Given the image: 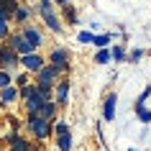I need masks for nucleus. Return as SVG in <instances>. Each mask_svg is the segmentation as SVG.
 Wrapping results in <instances>:
<instances>
[{
  "instance_id": "7ed1b4c3",
  "label": "nucleus",
  "mask_w": 151,
  "mask_h": 151,
  "mask_svg": "<svg viewBox=\"0 0 151 151\" xmlns=\"http://www.w3.org/2000/svg\"><path fill=\"white\" fill-rule=\"evenodd\" d=\"M62 77H64V74H62V69L46 62L39 72H36V74H33V85H46V87H54V85H56L59 80H62Z\"/></svg>"
},
{
  "instance_id": "a878e982",
  "label": "nucleus",
  "mask_w": 151,
  "mask_h": 151,
  "mask_svg": "<svg viewBox=\"0 0 151 151\" xmlns=\"http://www.w3.org/2000/svg\"><path fill=\"white\" fill-rule=\"evenodd\" d=\"M10 36V18H5L0 13V41H5Z\"/></svg>"
},
{
  "instance_id": "473e14b6",
  "label": "nucleus",
  "mask_w": 151,
  "mask_h": 151,
  "mask_svg": "<svg viewBox=\"0 0 151 151\" xmlns=\"http://www.w3.org/2000/svg\"><path fill=\"white\" fill-rule=\"evenodd\" d=\"M128 151H143V149H138V146H128Z\"/></svg>"
},
{
  "instance_id": "4be33fe9",
  "label": "nucleus",
  "mask_w": 151,
  "mask_h": 151,
  "mask_svg": "<svg viewBox=\"0 0 151 151\" xmlns=\"http://www.w3.org/2000/svg\"><path fill=\"white\" fill-rule=\"evenodd\" d=\"M92 62L100 64V67H105V64H110V49H97L95 56H92Z\"/></svg>"
},
{
  "instance_id": "9d476101",
  "label": "nucleus",
  "mask_w": 151,
  "mask_h": 151,
  "mask_svg": "<svg viewBox=\"0 0 151 151\" xmlns=\"http://www.w3.org/2000/svg\"><path fill=\"white\" fill-rule=\"evenodd\" d=\"M118 115V92H108L103 100V120L105 123H113Z\"/></svg>"
},
{
  "instance_id": "7c9ffc66",
  "label": "nucleus",
  "mask_w": 151,
  "mask_h": 151,
  "mask_svg": "<svg viewBox=\"0 0 151 151\" xmlns=\"http://www.w3.org/2000/svg\"><path fill=\"white\" fill-rule=\"evenodd\" d=\"M100 28H103V26L97 23V21H90V28H87V31H92V33H100Z\"/></svg>"
},
{
  "instance_id": "dca6fc26",
  "label": "nucleus",
  "mask_w": 151,
  "mask_h": 151,
  "mask_svg": "<svg viewBox=\"0 0 151 151\" xmlns=\"http://www.w3.org/2000/svg\"><path fill=\"white\" fill-rule=\"evenodd\" d=\"M39 115H41L44 120H51V123H54L56 115H59V105H56L54 100H46V103L39 108Z\"/></svg>"
},
{
  "instance_id": "39448f33",
  "label": "nucleus",
  "mask_w": 151,
  "mask_h": 151,
  "mask_svg": "<svg viewBox=\"0 0 151 151\" xmlns=\"http://www.w3.org/2000/svg\"><path fill=\"white\" fill-rule=\"evenodd\" d=\"M44 64H46V56L41 54V51H33V54H26V56L18 59V67H21L23 72H28L31 77L41 69V67H44Z\"/></svg>"
},
{
  "instance_id": "0eeeda50",
  "label": "nucleus",
  "mask_w": 151,
  "mask_h": 151,
  "mask_svg": "<svg viewBox=\"0 0 151 151\" xmlns=\"http://www.w3.org/2000/svg\"><path fill=\"white\" fill-rule=\"evenodd\" d=\"M69 97H72V82H69V77H62L54 85V103L59 105V110H64L69 105Z\"/></svg>"
},
{
  "instance_id": "f8f14e48",
  "label": "nucleus",
  "mask_w": 151,
  "mask_h": 151,
  "mask_svg": "<svg viewBox=\"0 0 151 151\" xmlns=\"http://www.w3.org/2000/svg\"><path fill=\"white\" fill-rule=\"evenodd\" d=\"M44 103H46V97L41 95L39 87H36V92H33L28 100H23V113H26V115H39V108H41Z\"/></svg>"
},
{
  "instance_id": "1a4fd4ad",
  "label": "nucleus",
  "mask_w": 151,
  "mask_h": 151,
  "mask_svg": "<svg viewBox=\"0 0 151 151\" xmlns=\"http://www.w3.org/2000/svg\"><path fill=\"white\" fill-rule=\"evenodd\" d=\"M5 44H8V46L13 49L18 56H26V54H33V51H36V49H33L31 44L21 36V31H10V36L5 39Z\"/></svg>"
},
{
  "instance_id": "f3484780",
  "label": "nucleus",
  "mask_w": 151,
  "mask_h": 151,
  "mask_svg": "<svg viewBox=\"0 0 151 151\" xmlns=\"http://www.w3.org/2000/svg\"><path fill=\"white\" fill-rule=\"evenodd\" d=\"M115 36H118V33L115 31H105V33H95V36H92V46L95 49H108L113 44V39H115Z\"/></svg>"
},
{
  "instance_id": "5701e85b",
  "label": "nucleus",
  "mask_w": 151,
  "mask_h": 151,
  "mask_svg": "<svg viewBox=\"0 0 151 151\" xmlns=\"http://www.w3.org/2000/svg\"><path fill=\"white\" fill-rule=\"evenodd\" d=\"M146 56V49H141V46H136V49H128V56H126V62H131V64H138Z\"/></svg>"
},
{
  "instance_id": "9b49d317",
  "label": "nucleus",
  "mask_w": 151,
  "mask_h": 151,
  "mask_svg": "<svg viewBox=\"0 0 151 151\" xmlns=\"http://www.w3.org/2000/svg\"><path fill=\"white\" fill-rule=\"evenodd\" d=\"M36 16V8H31V5H18L16 13H13V18H10V23H16V26H26V23H31V18Z\"/></svg>"
},
{
  "instance_id": "393cba45",
  "label": "nucleus",
  "mask_w": 151,
  "mask_h": 151,
  "mask_svg": "<svg viewBox=\"0 0 151 151\" xmlns=\"http://www.w3.org/2000/svg\"><path fill=\"white\" fill-rule=\"evenodd\" d=\"M64 133H72V126L67 120H54V136H64Z\"/></svg>"
},
{
  "instance_id": "f03ea898",
  "label": "nucleus",
  "mask_w": 151,
  "mask_h": 151,
  "mask_svg": "<svg viewBox=\"0 0 151 151\" xmlns=\"http://www.w3.org/2000/svg\"><path fill=\"white\" fill-rule=\"evenodd\" d=\"M26 131L31 133L33 141H49L54 136V123L44 120L41 115H26Z\"/></svg>"
},
{
  "instance_id": "412c9836",
  "label": "nucleus",
  "mask_w": 151,
  "mask_h": 151,
  "mask_svg": "<svg viewBox=\"0 0 151 151\" xmlns=\"http://www.w3.org/2000/svg\"><path fill=\"white\" fill-rule=\"evenodd\" d=\"M149 97H151V82L143 87V92L138 97H136V103H133V110H138V108H146V103H149Z\"/></svg>"
},
{
  "instance_id": "ddd939ff",
  "label": "nucleus",
  "mask_w": 151,
  "mask_h": 151,
  "mask_svg": "<svg viewBox=\"0 0 151 151\" xmlns=\"http://www.w3.org/2000/svg\"><path fill=\"white\" fill-rule=\"evenodd\" d=\"M59 18H62V23H67V26H77L80 23V10L69 3V5L59 8Z\"/></svg>"
},
{
  "instance_id": "6ab92c4d",
  "label": "nucleus",
  "mask_w": 151,
  "mask_h": 151,
  "mask_svg": "<svg viewBox=\"0 0 151 151\" xmlns=\"http://www.w3.org/2000/svg\"><path fill=\"white\" fill-rule=\"evenodd\" d=\"M56 138V151H72L74 149V136L64 133V136H54Z\"/></svg>"
},
{
  "instance_id": "a211bd4d",
  "label": "nucleus",
  "mask_w": 151,
  "mask_h": 151,
  "mask_svg": "<svg viewBox=\"0 0 151 151\" xmlns=\"http://www.w3.org/2000/svg\"><path fill=\"white\" fill-rule=\"evenodd\" d=\"M110 62L115 64H123L126 62V56H128V46H123V44H110Z\"/></svg>"
},
{
  "instance_id": "20e7f679",
  "label": "nucleus",
  "mask_w": 151,
  "mask_h": 151,
  "mask_svg": "<svg viewBox=\"0 0 151 151\" xmlns=\"http://www.w3.org/2000/svg\"><path fill=\"white\" fill-rule=\"evenodd\" d=\"M46 62L54 64V67H59L62 74H67V72L72 69V54H69V49H67V46H54L51 51H49Z\"/></svg>"
},
{
  "instance_id": "f257e3e1",
  "label": "nucleus",
  "mask_w": 151,
  "mask_h": 151,
  "mask_svg": "<svg viewBox=\"0 0 151 151\" xmlns=\"http://www.w3.org/2000/svg\"><path fill=\"white\" fill-rule=\"evenodd\" d=\"M36 16L44 21V26L54 36H62L64 33V23L59 18V8L54 5V0H36Z\"/></svg>"
},
{
  "instance_id": "cd10ccee",
  "label": "nucleus",
  "mask_w": 151,
  "mask_h": 151,
  "mask_svg": "<svg viewBox=\"0 0 151 151\" xmlns=\"http://www.w3.org/2000/svg\"><path fill=\"white\" fill-rule=\"evenodd\" d=\"M136 113V118L141 120L143 126H151V108H138V110H133Z\"/></svg>"
},
{
  "instance_id": "2eb2a0df",
  "label": "nucleus",
  "mask_w": 151,
  "mask_h": 151,
  "mask_svg": "<svg viewBox=\"0 0 151 151\" xmlns=\"http://www.w3.org/2000/svg\"><path fill=\"white\" fill-rule=\"evenodd\" d=\"M18 100V87L16 85H8V87L0 90V108H8V105H13Z\"/></svg>"
},
{
  "instance_id": "2f4dec72",
  "label": "nucleus",
  "mask_w": 151,
  "mask_h": 151,
  "mask_svg": "<svg viewBox=\"0 0 151 151\" xmlns=\"http://www.w3.org/2000/svg\"><path fill=\"white\" fill-rule=\"evenodd\" d=\"M69 3H72V0H54L56 8H64V5H69Z\"/></svg>"
},
{
  "instance_id": "6e6552de",
  "label": "nucleus",
  "mask_w": 151,
  "mask_h": 151,
  "mask_svg": "<svg viewBox=\"0 0 151 151\" xmlns=\"http://www.w3.org/2000/svg\"><path fill=\"white\" fill-rule=\"evenodd\" d=\"M18 31H21V36H23L26 41H28V44H31L33 49H36V51H39L41 46H44V31H41L39 26H33V23H26V26H21V28H18Z\"/></svg>"
},
{
  "instance_id": "aec40b11",
  "label": "nucleus",
  "mask_w": 151,
  "mask_h": 151,
  "mask_svg": "<svg viewBox=\"0 0 151 151\" xmlns=\"http://www.w3.org/2000/svg\"><path fill=\"white\" fill-rule=\"evenodd\" d=\"M18 5H21V0H0V13L5 18H13V13H16Z\"/></svg>"
},
{
  "instance_id": "bb28decb",
  "label": "nucleus",
  "mask_w": 151,
  "mask_h": 151,
  "mask_svg": "<svg viewBox=\"0 0 151 151\" xmlns=\"http://www.w3.org/2000/svg\"><path fill=\"white\" fill-rule=\"evenodd\" d=\"M33 92H36V85L28 82V85H23V87H18V100H28Z\"/></svg>"
},
{
  "instance_id": "c756f323",
  "label": "nucleus",
  "mask_w": 151,
  "mask_h": 151,
  "mask_svg": "<svg viewBox=\"0 0 151 151\" xmlns=\"http://www.w3.org/2000/svg\"><path fill=\"white\" fill-rule=\"evenodd\" d=\"M8 85H13V72L0 69V90H3V87H8Z\"/></svg>"
},
{
  "instance_id": "72a5a7b5",
  "label": "nucleus",
  "mask_w": 151,
  "mask_h": 151,
  "mask_svg": "<svg viewBox=\"0 0 151 151\" xmlns=\"http://www.w3.org/2000/svg\"><path fill=\"white\" fill-rule=\"evenodd\" d=\"M149 54H151V49H149Z\"/></svg>"
},
{
  "instance_id": "4468645a",
  "label": "nucleus",
  "mask_w": 151,
  "mask_h": 151,
  "mask_svg": "<svg viewBox=\"0 0 151 151\" xmlns=\"http://www.w3.org/2000/svg\"><path fill=\"white\" fill-rule=\"evenodd\" d=\"M33 146H36V143L21 133V136H16V138L8 143V151H33Z\"/></svg>"
},
{
  "instance_id": "c85d7f7f",
  "label": "nucleus",
  "mask_w": 151,
  "mask_h": 151,
  "mask_svg": "<svg viewBox=\"0 0 151 151\" xmlns=\"http://www.w3.org/2000/svg\"><path fill=\"white\" fill-rule=\"evenodd\" d=\"M92 36H95L92 31H87V28H82V31L77 33V44H92Z\"/></svg>"
},
{
  "instance_id": "b1692460",
  "label": "nucleus",
  "mask_w": 151,
  "mask_h": 151,
  "mask_svg": "<svg viewBox=\"0 0 151 151\" xmlns=\"http://www.w3.org/2000/svg\"><path fill=\"white\" fill-rule=\"evenodd\" d=\"M28 82H33V77L31 74H28V72H16V74H13V85H16V87H23V85H28Z\"/></svg>"
},
{
  "instance_id": "423d86ee",
  "label": "nucleus",
  "mask_w": 151,
  "mask_h": 151,
  "mask_svg": "<svg viewBox=\"0 0 151 151\" xmlns=\"http://www.w3.org/2000/svg\"><path fill=\"white\" fill-rule=\"evenodd\" d=\"M18 59H21V56H18L5 41H0V69L16 74V69H21V67H18Z\"/></svg>"
}]
</instances>
